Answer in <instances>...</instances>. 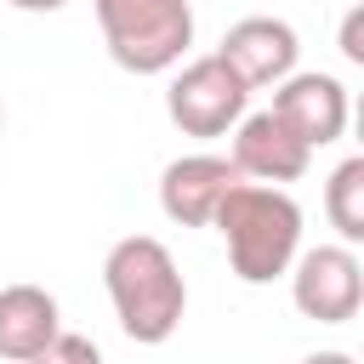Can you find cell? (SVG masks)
Returning <instances> with one entry per match:
<instances>
[{
  "label": "cell",
  "mask_w": 364,
  "mask_h": 364,
  "mask_svg": "<svg viewBox=\"0 0 364 364\" xmlns=\"http://www.w3.org/2000/svg\"><path fill=\"white\" fill-rule=\"evenodd\" d=\"M102 284H108L119 330L136 347H159L176 336V324L188 313V284H182L176 256L154 233H125L102 256Z\"/></svg>",
  "instance_id": "obj_1"
},
{
  "label": "cell",
  "mask_w": 364,
  "mask_h": 364,
  "mask_svg": "<svg viewBox=\"0 0 364 364\" xmlns=\"http://www.w3.org/2000/svg\"><path fill=\"white\" fill-rule=\"evenodd\" d=\"M210 228L228 239V262L245 284H273L284 279V267L301 250V205L279 188V182H233L216 210Z\"/></svg>",
  "instance_id": "obj_2"
},
{
  "label": "cell",
  "mask_w": 364,
  "mask_h": 364,
  "mask_svg": "<svg viewBox=\"0 0 364 364\" xmlns=\"http://www.w3.org/2000/svg\"><path fill=\"white\" fill-rule=\"evenodd\" d=\"M97 28L125 74H165L193 46L188 0H97Z\"/></svg>",
  "instance_id": "obj_3"
},
{
  "label": "cell",
  "mask_w": 364,
  "mask_h": 364,
  "mask_svg": "<svg viewBox=\"0 0 364 364\" xmlns=\"http://www.w3.org/2000/svg\"><path fill=\"white\" fill-rule=\"evenodd\" d=\"M245 102H250V85L216 51L182 63L171 74V85H165V114H171V125L182 136H222V131H233Z\"/></svg>",
  "instance_id": "obj_4"
},
{
  "label": "cell",
  "mask_w": 364,
  "mask_h": 364,
  "mask_svg": "<svg viewBox=\"0 0 364 364\" xmlns=\"http://www.w3.org/2000/svg\"><path fill=\"white\" fill-rule=\"evenodd\" d=\"M290 273V301L301 318L313 324H347L364 307V262L353 256V245H313L296 250Z\"/></svg>",
  "instance_id": "obj_5"
},
{
  "label": "cell",
  "mask_w": 364,
  "mask_h": 364,
  "mask_svg": "<svg viewBox=\"0 0 364 364\" xmlns=\"http://www.w3.org/2000/svg\"><path fill=\"white\" fill-rule=\"evenodd\" d=\"M273 114L307 142V148H330L341 131H347V85L336 80V74H318V68H307V74H284L279 85H273Z\"/></svg>",
  "instance_id": "obj_6"
},
{
  "label": "cell",
  "mask_w": 364,
  "mask_h": 364,
  "mask_svg": "<svg viewBox=\"0 0 364 364\" xmlns=\"http://www.w3.org/2000/svg\"><path fill=\"white\" fill-rule=\"evenodd\" d=\"M216 57L256 91V85H279V80L296 68L301 40H296V28H290L284 17H239V23L222 34Z\"/></svg>",
  "instance_id": "obj_7"
},
{
  "label": "cell",
  "mask_w": 364,
  "mask_h": 364,
  "mask_svg": "<svg viewBox=\"0 0 364 364\" xmlns=\"http://www.w3.org/2000/svg\"><path fill=\"white\" fill-rule=\"evenodd\" d=\"M228 159L239 165V176L296 182V176H307L313 148H307L273 108H262V114H239V125H233V154H228Z\"/></svg>",
  "instance_id": "obj_8"
},
{
  "label": "cell",
  "mask_w": 364,
  "mask_h": 364,
  "mask_svg": "<svg viewBox=\"0 0 364 364\" xmlns=\"http://www.w3.org/2000/svg\"><path fill=\"white\" fill-rule=\"evenodd\" d=\"M233 182H239V165L228 154H182L159 176V210L176 228H210V210Z\"/></svg>",
  "instance_id": "obj_9"
},
{
  "label": "cell",
  "mask_w": 364,
  "mask_h": 364,
  "mask_svg": "<svg viewBox=\"0 0 364 364\" xmlns=\"http://www.w3.org/2000/svg\"><path fill=\"white\" fill-rule=\"evenodd\" d=\"M57 330H63V313H57L51 290H40V284H6L0 290V358H11V364L46 358Z\"/></svg>",
  "instance_id": "obj_10"
},
{
  "label": "cell",
  "mask_w": 364,
  "mask_h": 364,
  "mask_svg": "<svg viewBox=\"0 0 364 364\" xmlns=\"http://www.w3.org/2000/svg\"><path fill=\"white\" fill-rule=\"evenodd\" d=\"M324 216L341 233V245L364 239V154H353V159H341L330 171V182H324Z\"/></svg>",
  "instance_id": "obj_11"
},
{
  "label": "cell",
  "mask_w": 364,
  "mask_h": 364,
  "mask_svg": "<svg viewBox=\"0 0 364 364\" xmlns=\"http://www.w3.org/2000/svg\"><path fill=\"white\" fill-rule=\"evenodd\" d=\"M341 57L347 63H364V6H353L341 17Z\"/></svg>",
  "instance_id": "obj_12"
},
{
  "label": "cell",
  "mask_w": 364,
  "mask_h": 364,
  "mask_svg": "<svg viewBox=\"0 0 364 364\" xmlns=\"http://www.w3.org/2000/svg\"><path fill=\"white\" fill-rule=\"evenodd\" d=\"M46 358H91L97 364V341H85V336H51V347H46Z\"/></svg>",
  "instance_id": "obj_13"
},
{
  "label": "cell",
  "mask_w": 364,
  "mask_h": 364,
  "mask_svg": "<svg viewBox=\"0 0 364 364\" xmlns=\"http://www.w3.org/2000/svg\"><path fill=\"white\" fill-rule=\"evenodd\" d=\"M6 6H17V11H63L68 0H6Z\"/></svg>",
  "instance_id": "obj_14"
},
{
  "label": "cell",
  "mask_w": 364,
  "mask_h": 364,
  "mask_svg": "<svg viewBox=\"0 0 364 364\" xmlns=\"http://www.w3.org/2000/svg\"><path fill=\"white\" fill-rule=\"evenodd\" d=\"M0 125H6V114H0Z\"/></svg>",
  "instance_id": "obj_15"
}]
</instances>
